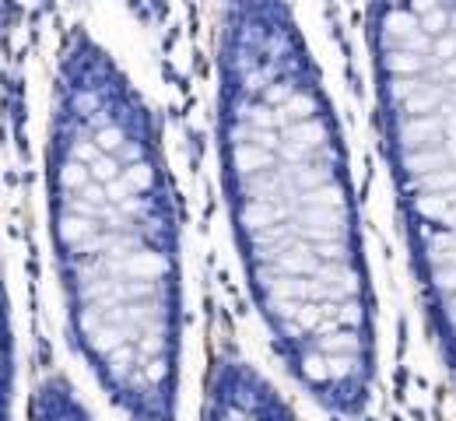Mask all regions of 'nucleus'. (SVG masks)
Instances as JSON below:
<instances>
[{
    "instance_id": "1",
    "label": "nucleus",
    "mask_w": 456,
    "mask_h": 421,
    "mask_svg": "<svg viewBox=\"0 0 456 421\" xmlns=\"http://www.w3.org/2000/svg\"><path fill=\"white\" fill-rule=\"evenodd\" d=\"M218 169L253 309L291 379L338 421L376 393V292L341 120L291 0H225Z\"/></svg>"
},
{
    "instance_id": "2",
    "label": "nucleus",
    "mask_w": 456,
    "mask_h": 421,
    "mask_svg": "<svg viewBox=\"0 0 456 421\" xmlns=\"http://www.w3.org/2000/svg\"><path fill=\"white\" fill-rule=\"evenodd\" d=\"M46 218L74 352L126 421H179L183 232L151 102L88 32L60 43Z\"/></svg>"
},
{
    "instance_id": "3",
    "label": "nucleus",
    "mask_w": 456,
    "mask_h": 421,
    "mask_svg": "<svg viewBox=\"0 0 456 421\" xmlns=\"http://www.w3.org/2000/svg\"><path fill=\"white\" fill-rule=\"evenodd\" d=\"M365 43L414 285L456 386V0H365Z\"/></svg>"
},
{
    "instance_id": "4",
    "label": "nucleus",
    "mask_w": 456,
    "mask_h": 421,
    "mask_svg": "<svg viewBox=\"0 0 456 421\" xmlns=\"http://www.w3.org/2000/svg\"><path fill=\"white\" fill-rule=\"evenodd\" d=\"M200 421H298L288 397L235 348H222L204 379Z\"/></svg>"
},
{
    "instance_id": "5",
    "label": "nucleus",
    "mask_w": 456,
    "mask_h": 421,
    "mask_svg": "<svg viewBox=\"0 0 456 421\" xmlns=\"http://www.w3.org/2000/svg\"><path fill=\"white\" fill-rule=\"evenodd\" d=\"M28 421H95V418L88 415V408L77 397V390L70 386V379L60 376V372H50L36 386V393H32Z\"/></svg>"
},
{
    "instance_id": "6",
    "label": "nucleus",
    "mask_w": 456,
    "mask_h": 421,
    "mask_svg": "<svg viewBox=\"0 0 456 421\" xmlns=\"http://www.w3.org/2000/svg\"><path fill=\"white\" fill-rule=\"evenodd\" d=\"M14 411V334H11V305L0 274V421H11Z\"/></svg>"
}]
</instances>
